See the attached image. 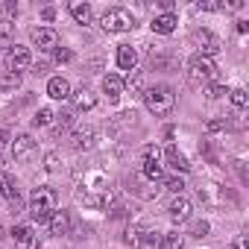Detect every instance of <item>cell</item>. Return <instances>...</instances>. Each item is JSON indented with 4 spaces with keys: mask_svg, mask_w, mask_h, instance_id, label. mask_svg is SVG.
I'll return each instance as SVG.
<instances>
[{
    "mask_svg": "<svg viewBox=\"0 0 249 249\" xmlns=\"http://www.w3.org/2000/svg\"><path fill=\"white\" fill-rule=\"evenodd\" d=\"M164 188H167L170 194H179V196H182V191H185V179H182V176H170V179L164 182Z\"/></svg>",
    "mask_w": 249,
    "mask_h": 249,
    "instance_id": "484cf974",
    "label": "cell"
},
{
    "mask_svg": "<svg viewBox=\"0 0 249 249\" xmlns=\"http://www.w3.org/2000/svg\"><path fill=\"white\" fill-rule=\"evenodd\" d=\"M196 9H205V12H211V9H220V3H217V0H202V3H196Z\"/></svg>",
    "mask_w": 249,
    "mask_h": 249,
    "instance_id": "4dcf8cb0",
    "label": "cell"
},
{
    "mask_svg": "<svg viewBox=\"0 0 249 249\" xmlns=\"http://www.w3.org/2000/svg\"><path fill=\"white\" fill-rule=\"evenodd\" d=\"M56 211V191L47 188V185H38L33 194H30V214L33 220H50V214Z\"/></svg>",
    "mask_w": 249,
    "mask_h": 249,
    "instance_id": "7a4b0ae2",
    "label": "cell"
},
{
    "mask_svg": "<svg viewBox=\"0 0 249 249\" xmlns=\"http://www.w3.org/2000/svg\"><path fill=\"white\" fill-rule=\"evenodd\" d=\"M167 211H170V220H173V223H185V220L191 217V202H188L185 196H176Z\"/></svg>",
    "mask_w": 249,
    "mask_h": 249,
    "instance_id": "5bb4252c",
    "label": "cell"
},
{
    "mask_svg": "<svg viewBox=\"0 0 249 249\" xmlns=\"http://www.w3.org/2000/svg\"><path fill=\"white\" fill-rule=\"evenodd\" d=\"M91 144H94V132H91V129H76L73 147H76V150H91Z\"/></svg>",
    "mask_w": 249,
    "mask_h": 249,
    "instance_id": "7402d4cb",
    "label": "cell"
},
{
    "mask_svg": "<svg viewBox=\"0 0 249 249\" xmlns=\"http://www.w3.org/2000/svg\"><path fill=\"white\" fill-rule=\"evenodd\" d=\"M0 237H3V229H0Z\"/></svg>",
    "mask_w": 249,
    "mask_h": 249,
    "instance_id": "836d02e7",
    "label": "cell"
},
{
    "mask_svg": "<svg viewBox=\"0 0 249 249\" xmlns=\"http://www.w3.org/2000/svg\"><path fill=\"white\" fill-rule=\"evenodd\" d=\"M30 68V50L21 47V44H12L9 47V59H6V71H27Z\"/></svg>",
    "mask_w": 249,
    "mask_h": 249,
    "instance_id": "ba28073f",
    "label": "cell"
},
{
    "mask_svg": "<svg viewBox=\"0 0 249 249\" xmlns=\"http://www.w3.org/2000/svg\"><path fill=\"white\" fill-rule=\"evenodd\" d=\"M138 249H161V234L159 231H141Z\"/></svg>",
    "mask_w": 249,
    "mask_h": 249,
    "instance_id": "ffe728a7",
    "label": "cell"
},
{
    "mask_svg": "<svg viewBox=\"0 0 249 249\" xmlns=\"http://www.w3.org/2000/svg\"><path fill=\"white\" fill-rule=\"evenodd\" d=\"M117 65H120L123 71H135V65H138V53H135L132 44H120V47H117Z\"/></svg>",
    "mask_w": 249,
    "mask_h": 249,
    "instance_id": "8fae6325",
    "label": "cell"
},
{
    "mask_svg": "<svg viewBox=\"0 0 249 249\" xmlns=\"http://www.w3.org/2000/svg\"><path fill=\"white\" fill-rule=\"evenodd\" d=\"M41 15H44V21H53V18H56V9H44Z\"/></svg>",
    "mask_w": 249,
    "mask_h": 249,
    "instance_id": "d6a6232c",
    "label": "cell"
},
{
    "mask_svg": "<svg viewBox=\"0 0 249 249\" xmlns=\"http://www.w3.org/2000/svg\"><path fill=\"white\" fill-rule=\"evenodd\" d=\"M0 194H3V196L18 208V202H21V199H18V188H15V179H12V176H6V173L0 176Z\"/></svg>",
    "mask_w": 249,
    "mask_h": 249,
    "instance_id": "ac0fdd59",
    "label": "cell"
},
{
    "mask_svg": "<svg viewBox=\"0 0 249 249\" xmlns=\"http://www.w3.org/2000/svg\"><path fill=\"white\" fill-rule=\"evenodd\" d=\"M123 85H129V88L141 91V71H129V76H126V82H123Z\"/></svg>",
    "mask_w": 249,
    "mask_h": 249,
    "instance_id": "83f0119b",
    "label": "cell"
},
{
    "mask_svg": "<svg viewBox=\"0 0 249 249\" xmlns=\"http://www.w3.org/2000/svg\"><path fill=\"white\" fill-rule=\"evenodd\" d=\"M71 15L76 24H88L91 21V6L88 3H71Z\"/></svg>",
    "mask_w": 249,
    "mask_h": 249,
    "instance_id": "44dd1931",
    "label": "cell"
},
{
    "mask_svg": "<svg viewBox=\"0 0 249 249\" xmlns=\"http://www.w3.org/2000/svg\"><path fill=\"white\" fill-rule=\"evenodd\" d=\"M205 94H208L211 100H220V97H223V94H229V91H226V85H217V82H211V85L205 88Z\"/></svg>",
    "mask_w": 249,
    "mask_h": 249,
    "instance_id": "4316f807",
    "label": "cell"
},
{
    "mask_svg": "<svg viewBox=\"0 0 249 249\" xmlns=\"http://www.w3.org/2000/svg\"><path fill=\"white\" fill-rule=\"evenodd\" d=\"M217 79V65H214V59H205V56H194L191 62H188V82L194 85V88H202V85H211Z\"/></svg>",
    "mask_w": 249,
    "mask_h": 249,
    "instance_id": "3957f363",
    "label": "cell"
},
{
    "mask_svg": "<svg viewBox=\"0 0 249 249\" xmlns=\"http://www.w3.org/2000/svg\"><path fill=\"white\" fill-rule=\"evenodd\" d=\"M53 108H38L36 111V117H33V123H36V126H47V123H53Z\"/></svg>",
    "mask_w": 249,
    "mask_h": 249,
    "instance_id": "cb8c5ba5",
    "label": "cell"
},
{
    "mask_svg": "<svg viewBox=\"0 0 249 249\" xmlns=\"http://www.w3.org/2000/svg\"><path fill=\"white\" fill-rule=\"evenodd\" d=\"M138 237H141V229H126V234H123V240L129 246H138Z\"/></svg>",
    "mask_w": 249,
    "mask_h": 249,
    "instance_id": "f546056e",
    "label": "cell"
},
{
    "mask_svg": "<svg viewBox=\"0 0 249 249\" xmlns=\"http://www.w3.org/2000/svg\"><path fill=\"white\" fill-rule=\"evenodd\" d=\"M71 100H73V106H76L79 111H88V108H94V106H97V97H94L88 88L73 91V94H71Z\"/></svg>",
    "mask_w": 249,
    "mask_h": 249,
    "instance_id": "2e32d148",
    "label": "cell"
},
{
    "mask_svg": "<svg viewBox=\"0 0 249 249\" xmlns=\"http://www.w3.org/2000/svg\"><path fill=\"white\" fill-rule=\"evenodd\" d=\"M164 156H167V161H170V167H173V170H179V173H188V170H191L188 159H185V156H182V153H179V150H176L173 144H170V147L164 150Z\"/></svg>",
    "mask_w": 249,
    "mask_h": 249,
    "instance_id": "e0dca14e",
    "label": "cell"
},
{
    "mask_svg": "<svg viewBox=\"0 0 249 249\" xmlns=\"http://www.w3.org/2000/svg\"><path fill=\"white\" fill-rule=\"evenodd\" d=\"M50 231H53V234H59V237H62V234H68V231H71V214L56 208V211L50 214Z\"/></svg>",
    "mask_w": 249,
    "mask_h": 249,
    "instance_id": "9a60e30c",
    "label": "cell"
},
{
    "mask_svg": "<svg viewBox=\"0 0 249 249\" xmlns=\"http://www.w3.org/2000/svg\"><path fill=\"white\" fill-rule=\"evenodd\" d=\"M71 56H73L71 50H59V53H56V62H71Z\"/></svg>",
    "mask_w": 249,
    "mask_h": 249,
    "instance_id": "1f68e13d",
    "label": "cell"
},
{
    "mask_svg": "<svg viewBox=\"0 0 249 249\" xmlns=\"http://www.w3.org/2000/svg\"><path fill=\"white\" fill-rule=\"evenodd\" d=\"M12 240H15V249H38V237L33 234L30 226H15L12 229Z\"/></svg>",
    "mask_w": 249,
    "mask_h": 249,
    "instance_id": "9c48e42d",
    "label": "cell"
},
{
    "mask_svg": "<svg viewBox=\"0 0 249 249\" xmlns=\"http://www.w3.org/2000/svg\"><path fill=\"white\" fill-rule=\"evenodd\" d=\"M141 97H144V106L153 111V114H170L173 111V103H176V94H173V88L170 85H153V88H144L141 91Z\"/></svg>",
    "mask_w": 249,
    "mask_h": 249,
    "instance_id": "6da1fadb",
    "label": "cell"
},
{
    "mask_svg": "<svg viewBox=\"0 0 249 249\" xmlns=\"http://www.w3.org/2000/svg\"><path fill=\"white\" fill-rule=\"evenodd\" d=\"M191 234H194V237H205V234H208V223H205V220H196V223L191 226Z\"/></svg>",
    "mask_w": 249,
    "mask_h": 249,
    "instance_id": "f1b7e54d",
    "label": "cell"
},
{
    "mask_svg": "<svg viewBox=\"0 0 249 249\" xmlns=\"http://www.w3.org/2000/svg\"><path fill=\"white\" fill-rule=\"evenodd\" d=\"M33 44L38 50H53L59 44V36H56L53 27H38V30H33Z\"/></svg>",
    "mask_w": 249,
    "mask_h": 249,
    "instance_id": "30bf717a",
    "label": "cell"
},
{
    "mask_svg": "<svg viewBox=\"0 0 249 249\" xmlns=\"http://www.w3.org/2000/svg\"><path fill=\"white\" fill-rule=\"evenodd\" d=\"M103 91H106V97H108V100H117V97H120V91H123V79H120V76H114V73H108V76L103 79Z\"/></svg>",
    "mask_w": 249,
    "mask_h": 249,
    "instance_id": "d6986e66",
    "label": "cell"
},
{
    "mask_svg": "<svg viewBox=\"0 0 249 249\" xmlns=\"http://www.w3.org/2000/svg\"><path fill=\"white\" fill-rule=\"evenodd\" d=\"M47 94H50L53 100H68V97H71V82H68L65 76H53V79L47 82Z\"/></svg>",
    "mask_w": 249,
    "mask_h": 249,
    "instance_id": "4fadbf2b",
    "label": "cell"
},
{
    "mask_svg": "<svg viewBox=\"0 0 249 249\" xmlns=\"http://www.w3.org/2000/svg\"><path fill=\"white\" fill-rule=\"evenodd\" d=\"M132 27H135V18H132L129 9L114 6V9H108V12L103 15V30H106V33H126V30H132Z\"/></svg>",
    "mask_w": 249,
    "mask_h": 249,
    "instance_id": "277c9868",
    "label": "cell"
},
{
    "mask_svg": "<svg viewBox=\"0 0 249 249\" xmlns=\"http://www.w3.org/2000/svg\"><path fill=\"white\" fill-rule=\"evenodd\" d=\"M182 246H185V237L179 231H170L161 237V249H182Z\"/></svg>",
    "mask_w": 249,
    "mask_h": 249,
    "instance_id": "603a6c76",
    "label": "cell"
},
{
    "mask_svg": "<svg viewBox=\"0 0 249 249\" xmlns=\"http://www.w3.org/2000/svg\"><path fill=\"white\" fill-rule=\"evenodd\" d=\"M194 44L199 47V56H205V59H214V56L223 50L220 38H217L211 30H196V33H194Z\"/></svg>",
    "mask_w": 249,
    "mask_h": 249,
    "instance_id": "8992f818",
    "label": "cell"
},
{
    "mask_svg": "<svg viewBox=\"0 0 249 249\" xmlns=\"http://www.w3.org/2000/svg\"><path fill=\"white\" fill-rule=\"evenodd\" d=\"M33 153H36V141H33L30 135H15V138H12V144H9V156H12V159L27 161Z\"/></svg>",
    "mask_w": 249,
    "mask_h": 249,
    "instance_id": "52a82bcc",
    "label": "cell"
},
{
    "mask_svg": "<svg viewBox=\"0 0 249 249\" xmlns=\"http://www.w3.org/2000/svg\"><path fill=\"white\" fill-rule=\"evenodd\" d=\"M141 176L147 182H159L164 176V167H161V150L159 147H144V167H141Z\"/></svg>",
    "mask_w": 249,
    "mask_h": 249,
    "instance_id": "5b68a950",
    "label": "cell"
},
{
    "mask_svg": "<svg viewBox=\"0 0 249 249\" xmlns=\"http://www.w3.org/2000/svg\"><path fill=\"white\" fill-rule=\"evenodd\" d=\"M229 97H231V106H234V108H246V103H249V97H246V91H243V88L229 91Z\"/></svg>",
    "mask_w": 249,
    "mask_h": 249,
    "instance_id": "d4e9b609",
    "label": "cell"
},
{
    "mask_svg": "<svg viewBox=\"0 0 249 249\" xmlns=\"http://www.w3.org/2000/svg\"><path fill=\"white\" fill-rule=\"evenodd\" d=\"M176 24H179V21H176V15H170V12H161V15H156V18H153V24H150V27H153V33L170 36V33L176 30Z\"/></svg>",
    "mask_w": 249,
    "mask_h": 249,
    "instance_id": "7c38bea8",
    "label": "cell"
}]
</instances>
